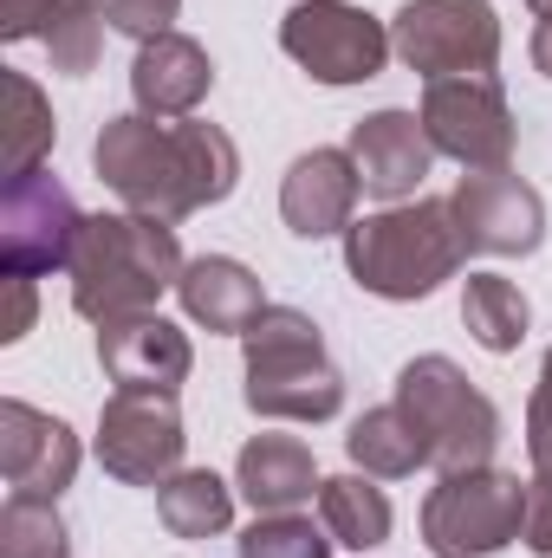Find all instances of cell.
Returning a JSON list of instances; mask_svg holds the SVG:
<instances>
[{
    "mask_svg": "<svg viewBox=\"0 0 552 558\" xmlns=\"http://www.w3.org/2000/svg\"><path fill=\"white\" fill-rule=\"evenodd\" d=\"M98 364H105V377L118 390L176 397L189 384V371H195V344L163 312H131V318H105L98 325Z\"/></svg>",
    "mask_w": 552,
    "mask_h": 558,
    "instance_id": "cell-13",
    "label": "cell"
},
{
    "mask_svg": "<svg viewBox=\"0 0 552 558\" xmlns=\"http://www.w3.org/2000/svg\"><path fill=\"white\" fill-rule=\"evenodd\" d=\"M98 468L124 487H163L176 468H182V410L176 397H156V390H111L105 410H98Z\"/></svg>",
    "mask_w": 552,
    "mask_h": 558,
    "instance_id": "cell-10",
    "label": "cell"
},
{
    "mask_svg": "<svg viewBox=\"0 0 552 558\" xmlns=\"http://www.w3.org/2000/svg\"><path fill=\"white\" fill-rule=\"evenodd\" d=\"M279 52L338 92V85H371L397 46H391V26L351 0H299L279 20Z\"/></svg>",
    "mask_w": 552,
    "mask_h": 558,
    "instance_id": "cell-7",
    "label": "cell"
},
{
    "mask_svg": "<svg viewBox=\"0 0 552 558\" xmlns=\"http://www.w3.org/2000/svg\"><path fill=\"white\" fill-rule=\"evenodd\" d=\"M235 487L254 513H299L325 481H319V461L299 435H254L235 461Z\"/></svg>",
    "mask_w": 552,
    "mask_h": 558,
    "instance_id": "cell-19",
    "label": "cell"
},
{
    "mask_svg": "<svg viewBox=\"0 0 552 558\" xmlns=\"http://www.w3.org/2000/svg\"><path fill=\"white\" fill-rule=\"evenodd\" d=\"M527 461L552 468V351L540 357V384L527 397Z\"/></svg>",
    "mask_w": 552,
    "mask_h": 558,
    "instance_id": "cell-30",
    "label": "cell"
},
{
    "mask_svg": "<svg viewBox=\"0 0 552 558\" xmlns=\"http://www.w3.org/2000/svg\"><path fill=\"white\" fill-rule=\"evenodd\" d=\"M235 494L215 468H176L163 487H156V520L176 533V539H221L235 526Z\"/></svg>",
    "mask_w": 552,
    "mask_h": 558,
    "instance_id": "cell-21",
    "label": "cell"
},
{
    "mask_svg": "<svg viewBox=\"0 0 552 558\" xmlns=\"http://www.w3.org/2000/svg\"><path fill=\"white\" fill-rule=\"evenodd\" d=\"M345 454H351V468H364L371 481H410L416 468H429V441L416 435V422L404 416L397 403L364 410V416L351 422Z\"/></svg>",
    "mask_w": 552,
    "mask_h": 558,
    "instance_id": "cell-22",
    "label": "cell"
},
{
    "mask_svg": "<svg viewBox=\"0 0 552 558\" xmlns=\"http://www.w3.org/2000/svg\"><path fill=\"white\" fill-rule=\"evenodd\" d=\"M65 7H72V13H98V20H105V0H65ZM105 26H111V20H105Z\"/></svg>",
    "mask_w": 552,
    "mask_h": 558,
    "instance_id": "cell-34",
    "label": "cell"
},
{
    "mask_svg": "<svg viewBox=\"0 0 552 558\" xmlns=\"http://www.w3.org/2000/svg\"><path fill=\"white\" fill-rule=\"evenodd\" d=\"M241 558H332V533L312 526L305 513H254V526L235 539Z\"/></svg>",
    "mask_w": 552,
    "mask_h": 558,
    "instance_id": "cell-26",
    "label": "cell"
},
{
    "mask_svg": "<svg viewBox=\"0 0 552 558\" xmlns=\"http://www.w3.org/2000/svg\"><path fill=\"white\" fill-rule=\"evenodd\" d=\"M319 526H325L338 546H351V553H377V546L391 539L397 513H391V494H384L364 468H351V474H332V481L319 487Z\"/></svg>",
    "mask_w": 552,
    "mask_h": 558,
    "instance_id": "cell-20",
    "label": "cell"
},
{
    "mask_svg": "<svg viewBox=\"0 0 552 558\" xmlns=\"http://www.w3.org/2000/svg\"><path fill=\"white\" fill-rule=\"evenodd\" d=\"M422 131L435 143V156L461 162V169H514V105L501 92L494 72H461V78H429L422 85Z\"/></svg>",
    "mask_w": 552,
    "mask_h": 558,
    "instance_id": "cell-8",
    "label": "cell"
},
{
    "mask_svg": "<svg viewBox=\"0 0 552 558\" xmlns=\"http://www.w3.org/2000/svg\"><path fill=\"white\" fill-rule=\"evenodd\" d=\"M0 558H72V533L59 520V500L7 494V507H0Z\"/></svg>",
    "mask_w": 552,
    "mask_h": 558,
    "instance_id": "cell-25",
    "label": "cell"
},
{
    "mask_svg": "<svg viewBox=\"0 0 552 558\" xmlns=\"http://www.w3.org/2000/svg\"><path fill=\"white\" fill-rule=\"evenodd\" d=\"M176 299H182L189 325L221 331V338H241V331L267 312L261 274H254V267H241L235 254H202V260H189L182 279H176Z\"/></svg>",
    "mask_w": 552,
    "mask_h": 558,
    "instance_id": "cell-18",
    "label": "cell"
},
{
    "mask_svg": "<svg viewBox=\"0 0 552 558\" xmlns=\"http://www.w3.org/2000/svg\"><path fill=\"white\" fill-rule=\"evenodd\" d=\"M527 533V474L461 468L442 474L422 500V546L435 558H494Z\"/></svg>",
    "mask_w": 552,
    "mask_h": 558,
    "instance_id": "cell-6",
    "label": "cell"
},
{
    "mask_svg": "<svg viewBox=\"0 0 552 558\" xmlns=\"http://www.w3.org/2000/svg\"><path fill=\"white\" fill-rule=\"evenodd\" d=\"M345 149L358 162L364 195H377L384 208L391 202H416L422 175L435 169V143H429L416 111H371V118H358Z\"/></svg>",
    "mask_w": 552,
    "mask_h": 558,
    "instance_id": "cell-16",
    "label": "cell"
},
{
    "mask_svg": "<svg viewBox=\"0 0 552 558\" xmlns=\"http://www.w3.org/2000/svg\"><path fill=\"white\" fill-rule=\"evenodd\" d=\"M455 228L468 241V254H494V260H527L547 241V202L527 175L514 169H468L448 195Z\"/></svg>",
    "mask_w": 552,
    "mask_h": 558,
    "instance_id": "cell-12",
    "label": "cell"
},
{
    "mask_svg": "<svg viewBox=\"0 0 552 558\" xmlns=\"http://www.w3.org/2000/svg\"><path fill=\"white\" fill-rule=\"evenodd\" d=\"M527 553L552 558V468H527Z\"/></svg>",
    "mask_w": 552,
    "mask_h": 558,
    "instance_id": "cell-31",
    "label": "cell"
},
{
    "mask_svg": "<svg viewBox=\"0 0 552 558\" xmlns=\"http://www.w3.org/2000/svg\"><path fill=\"white\" fill-rule=\"evenodd\" d=\"M215 92V59L189 33H156L131 59V98L143 118H195V105Z\"/></svg>",
    "mask_w": 552,
    "mask_h": 558,
    "instance_id": "cell-17",
    "label": "cell"
},
{
    "mask_svg": "<svg viewBox=\"0 0 552 558\" xmlns=\"http://www.w3.org/2000/svg\"><path fill=\"white\" fill-rule=\"evenodd\" d=\"M98 182L131 208L156 221H189L215 202L235 195L241 182V149L221 124L202 118H111L92 143Z\"/></svg>",
    "mask_w": 552,
    "mask_h": 558,
    "instance_id": "cell-1",
    "label": "cell"
},
{
    "mask_svg": "<svg viewBox=\"0 0 552 558\" xmlns=\"http://www.w3.org/2000/svg\"><path fill=\"white\" fill-rule=\"evenodd\" d=\"M461 260H468V241H461L455 208L442 195L391 202V208L345 228V274L371 299H391V305L429 299L435 286L461 274Z\"/></svg>",
    "mask_w": 552,
    "mask_h": 558,
    "instance_id": "cell-3",
    "label": "cell"
},
{
    "mask_svg": "<svg viewBox=\"0 0 552 558\" xmlns=\"http://www.w3.org/2000/svg\"><path fill=\"white\" fill-rule=\"evenodd\" d=\"M79 461H85V448H79V435L59 416L33 410V403H20V397L0 403V474H7L13 494L59 500V494L79 481Z\"/></svg>",
    "mask_w": 552,
    "mask_h": 558,
    "instance_id": "cell-14",
    "label": "cell"
},
{
    "mask_svg": "<svg viewBox=\"0 0 552 558\" xmlns=\"http://www.w3.org/2000/svg\"><path fill=\"white\" fill-rule=\"evenodd\" d=\"M79 228H85V215L52 169H39L26 182H0V274H65Z\"/></svg>",
    "mask_w": 552,
    "mask_h": 558,
    "instance_id": "cell-11",
    "label": "cell"
},
{
    "mask_svg": "<svg viewBox=\"0 0 552 558\" xmlns=\"http://www.w3.org/2000/svg\"><path fill=\"white\" fill-rule=\"evenodd\" d=\"M461 325H468V338H475L481 351L507 357V351L527 344L533 305H527V292L507 274H468L461 279Z\"/></svg>",
    "mask_w": 552,
    "mask_h": 558,
    "instance_id": "cell-23",
    "label": "cell"
},
{
    "mask_svg": "<svg viewBox=\"0 0 552 558\" xmlns=\"http://www.w3.org/2000/svg\"><path fill=\"white\" fill-rule=\"evenodd\" d=\"M241 351H248V410L267 422H332L345 410V377L338 364L325 357V338L319 325L299 312V305H267L248 331H241Z\"/></svg>",
    "mask_w": 552,
    "mask_h": 558,
    "instance_id": "cell-4",
    "label": "cell"
},
{
    "mask_svg": "<svg viewBox=\"0 0 552 558\" xmlns=\"http://www.w3.org/2000/svg\"><path fill=\"white\" fill-rule=\"evenodd\" d=\"M33 312H39V292L26 274H7V325H0V344H20L33 331Z\"/></svg>",
    "mask_w": 552,
    "mask_h": 558,
    "instance_id": "cell-32",
    "label": "cell"
},
{
    "mask_svg": "<svg viewBox=\"0 0 552 558\" xmlns=\"http://www.w3.org/2000/svg\"><path fill=\"white\" fill-rule=\"evenodd\" d=\"M46 52H52V72L85 78V72L98 65V52H105V20H98V13H72V20L46 39Z\"/></svg>",
    "mask_w": 552,
    "mask_h": 558,
    "instance_id": "cell-27",
    "label": "cell"
},
{
    "mask_svg": "<svg viewBox=\"0 0 552 558\" xmlns=\"http://www.w3.org/2000/svg\"><path fill=\"white\" fill-rule=\"evenodd\" d=\"M59 143V124H52V105L46 92L26 78V72H7V182H26L46 169Z\"/></svg>",
    "mask_w": 552,
    "mask_h": 558,
    "instance_id": "cell-24",
    "label": "cell"
},
{
    "mask_svg": "<svg viewBox=\"0 0 552 558\" xmlns=\"http://www.w3.org/2000/svg\"><path fill=\"white\" fill-rule=\"evenodd\" d=\"M527 7H533V13H540V20H552V0H527Z\"/></svg>",
    "mask_w": 552,
    "mask_h": 558,
    "instance_id": "cell-35",
    "label": "cell"
},
{
    "mask_svg": "<svg viewBox=\"0 0 552 558\" xmlns=\"http://www.w3.org/2000/svg\"><path fill=\"white\" fill-rule=\"evenodd\" d=\"M533 72H547V78H552V20L533 26Z\"/></svg>",
    "mask_w": 552,
    "mask_h": 558,
    "instance_id": "cell-33",
    "label": "cell"
},
{
    "mask_svg": "<svg viewBox=\"0 0 552 558\" xmlns=\"http://www.w3.org/2000/svg\"><path fill=\"white\" fill-rule=\"evenodd\" d=\"M358 162L351 149H305L292 156L286 182H279V221L299 234V241H332L358 221Z\"/></svg>",
    "mask_w": 552,
    "mask_h": 558,
    "instance_id": "cell-15",
    "label": "cell"
},
{
    "mask_svg": "<svg viewBox=\"0 0 552 558\" xmlns=\"http://www.w3.org/2000/svg\"><path fill=\"white\" fill-rule=\"evenodd\" d=\"M404 416L416 422V435L429 441V468L442 474H461V468H488L494 448H501V410L475 390V377L429 351V357H410L397 371V397H391Z\"/></svg>",
    "mask_w": 552,
    "mask_h": 558,
    "instance_id": "cell-5",
    "label": "cell"
},
{
    "mask_svg": "<svg viewBox=\"0 0 552 558\" xmlns=\"http://www.w3.org/2000/svg\"><path fill=\"white\" fill-rule=\"evenodd\" d=\"M397 59L422 78H461L501 65V13L494 0H410L391 20Z\"/></svg>",
    "mask_w": 552,
    "mask_h": 558,
    "instance_id": "cell-9",
    "label": "cell"
},
{
    "mask_svg": "<svg viewBox=\"0 0 552 558\" xmlns=\"http://www.w3.org/2000/svg\"><path fill=\"white\" fill-rule=\"evenodd\" d=\"M176 13H182V0H105V20H111V33H124V39H156V33H176Z\"/></svg>",
    "mask_w": 552,
    "mask_h": 558,
    "instance_id": "cell-29",
    "label": "cell"
},
{
    "mask_svg": "<svg viewBox=\"0 0 552 558\" xmlns=\"http://www.w3.org/2000/svg\"><path fill=\"white\" fill-rule=\"evenodd\" d=\"M72 20L65 0H0V39H52L59 26Z\"/></svg>",
    "mask_w": 552,
    "mask_h": 558,
    "instance_id": "cell-28",
    "label": "cell"
},
{
    "mask_svg": "<svg viewBox=\"0 0 552 558\" xmlns=\"http://www.w3.org/2000/svg\"><path fill=\"white\" fill-rule=\"evenodd\" d=\"M182 241L176 221L156 215H85L79 247H72V312L105 325V318H131V312H156L163 292H176L182 279Z\"/></svg>",
    "mask_w": 552,
    "mask_h": 558,
    "instance_id": "cell-2",
    "label": "cell"
}]
</instances>
